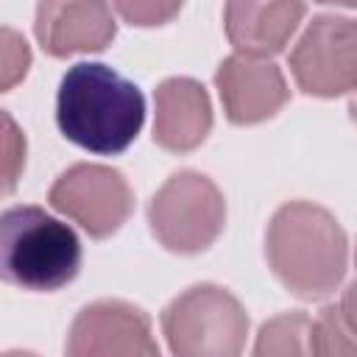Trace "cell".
Returning <instances> with one entry per match:
<instances>
[{"label":"cell","mask_w":357,"mask_h":357,"mask_svg":"<svg viewBox=\"0 0 357 357\" xmlns=\"http://www.w3.org/2000/svg\"><path fill=\"white\" fill-rule=\"evenodd\" d=\"M59 131L78 148L123 153L145 123V98L134 81L100 61L73 64L56 92Z\"/></svg>","instance_id":"1"},{"label":"cell","mask_w":357,"mask_h":357,"mask_svg":"<svg viewBox=\"0 0 357 357\" xmlns=\"http://www.w3.org/2000/svg\"><path fill=\"white\" fill-rule=\"evenodd\" d=\"M265 257L293 296L315 301L343 282L349 243L329 209L312 201H287L268 223Z\"/></svg>","instance_id":"2"},{"label":"cell","mask_w":357,"mask_h":357,"mask_svg":"<svg viewBox=\"0 0 357 357\" xmlns=\"http://www.w3.org/2000/svg\"><path fill=\"white\" fill-rule=\"evenodd\" d=\"M0 268L22 290H59L78 276L81 240L42 206H8L0 220Z\"/></svg>","instance_id":"3"},{"label":"cell","mask_w":357,"mask_h":357,"mask_svg":"<svg viewBox=\"0 0 357 357\" xmlns=\"http://www.w3.org/2000/svg\"><path fill=\"white\" fill-rule=\"evenodd\" d=\"M162 332L173 357H240L248 315L220 284H192L162 310Z\"/></svg>","instance_id":"4"},{"label":"cell","mask_w":357,"mask_h":357,"mask_svg":"<svg viewBox=\"0 0 357 357\" xmlns=\"http://www.w3.org/2000/svg\"><path fill=\"white\" fill-rule=\"evenodd\" d=\"M148 223L167 251H206L226 223L223 192L209 176L178 170L153 192L148 204Z\"/></svg>","instance_id":"5"},{"label":"cell","mask_w":357,"mask_h":357,"mask_svg":"<svg viewBox=\"0 0 357 357\" xmlns=\"http://www.w3.org/2000/svg\"><path fill=\"white\" fill-rule=\"evenodd\" d=\"M290 73L307 95H357V17H312L290 53Z\"/></svg>","instance_id":"6"},{"label":"cell","mask_w":357,"mask_h":357,"mask_svg":"<svg viewBox=\"0 0 357 357\" xmlns=\"http://www.w3.org/2000/svg\"><path fill=\"white\" fill-rule=\"evenodd\" d=\"M47 201L95 240L114 234L134 209V192L126 176L114 167L86 162L67 167L53 181Z\"/></svg>","instance_id":"7"},{"label":"cell","mask_w":357,"mask_h":357,"mask_svg":"<svg viewBox=\"0 0 357 357\" xmlns=\"http://www.w3.org/2000/svg\"><path fill=\"white\" fill-rule=\"evenodd\" d=\"M64 357H162L148 312L123 298H100L73 318Z\"/></svg>","instance_id":"8"},{"label":"cell","mask_w":357,"mask_h":357,"mask_svg":"<svg viewBox=\"0 0 357 357\" xmlns=\"http://www.w3.org/2000/svg\"><path fill=\"white\" fill-rule=\"evenodd\" d=\"M215 86L229 123L254 126L273 117L290 98L282 70L268 59L229 56L215 73Z\"/></svg>","instance_id":"9"},{"label":"cell","mask_w":357,"mask_h":357,"mask_svg":"<svg viewBox=\"0 0 357 357\" xmlns=\"http://www.w3.org/2000/svg\"><path fill=\"white\" fill-rule=\"evenodd\" d=\"M112 11L106 3H39L33 31L50 56L92 53L103 50L117 33Z\"/></svg>","instance_id":"10"},{"label":"cell","mask_w":357,"mask_h":357,"mask_svg":"<svg viewBox=\"0 0 357 357\" xmlns=\"http://www.w3.org/2000/svg\"><path fill=\"white\" fill-rule=\"evenodd\" d=\"M153 139L170 153L195 151L212 128V106L206 89L184 75L167 78L153 92Z\"/></svg>","instance_id":"11"},{"label":"cell","mask_w":357,"mask_h":357,"mask_svg":"<svg viewBox=\"0 0 357 357\" xmlns=\"http://www.w3.org/2000/svg\"><path fill=\"white\" fill-rule=\"evenodd\" d=\"M307 6L301 3H226V36L240 56L268 59L284 50Z\"/></svg>","instance_id":"12"},{"label":"cell","mask_w":357,"mask_h":357,"mask_svg":"<svg viewBox=\"0 0 357 357\" xmlns=\"http://www.w3.org/2000/svg\"><path fill=\"white\" fill-rule=\"evenodd\" d=\"M310 329L312 321L304 312H282L262 324L254 357H312Z\"/></svg>","instance_id":"13"},{"label":"cell","mask_w":357,"mask_h":357,"mask_svg":"<svg viewBox=\"0 0 357 357\" xmlns=\"http://www.w3.org/2000/svg\"><path fill=\"white\" fill-rule=\"evenodd\" d=\"M312 357H357V335L337 307H324L310 329Z\"/></svg>","instance_id":"14"},{"label":"cell","mask_w":357,"mask_h":357,"mask_svg":"<svg viewBox=\"0 0 357 357\" xmlns=\"http://www.w3.org/2000/svg\"><path fill=\"white\" fill-rule=\"evenodd\" d=\"M31 64V53L28 45L20 33H14L11 28H3V50H0V86L11 89Z\"/></svg>","instance_id":"15"},{"label":"cell","mask_w":357,"mask_h":357,"mask_svg":"<svg viewBox=\"0 0 357 357\" xmlns=\"http://www.w3.org/2000/svg\"><path fill=\"white\" fill-rule=\"evenodd\" d=\"M22 165H25V139L17 131L14 120L3 114V192L14 190V181Z\"/></svg>","instance_id":"16"},{"label":"cell","mask_w":357,"mask_h":357,"mask_svg":"<svg viewBox=\"0 0 357 357\" xmlns=\"http://www.w3.org/2000/svg\"><path fill=\"white\" fill-rule=\"evenodd\" d=\"M112 8L131 25H165L181 11L178 3H114Z\"/></svg>","instance_id":"17"},{"label":"cell","mask_w":357,"mask_h":357,"mask_svg":"<svg viewBox=\"0 0 357 357\" xmlns=\"http://www.w3.org/2000/svg\"><path fill=\"white\" fill-rule=\"evenodd\" d=\"M337 310H340V315H343V321L351 326V332L357 335V279L343 290V296H340V304H337Z\"/></svg>","instance_id":"18"},{"label":"cell","mask_w":357,"mask_h":357,"mask_svg":"<svg viewBox=\"0 0 357 357\" xmlns=\"http://www.w3.org/2000/svg\"><path fill=\"white\" fill-rule=\"evenodd\" d=\"M349 114H351V120L357 123V95H351V100H349Z\"/></svg>","instance_id":"19"},{"label":"cell","mask_w":357,"mask_h":357,"mask_svg":"<svg viewBox=\"0 0 357 357\" xmlns=\"http://www.w3.org/2000/svg\"><path fill=\"white\" fill-rule=\"evenodd\" d=\"M3 357H36V354H31V351H6Z\"/></svg>","instance_id":"20"},{"label":"cell","mask_w":357,"mask_h":357,"mask_svg":"<svg viewBox=\"0 0 357 357\" xmlns=\"http://www.w3.org/2000/svg\"><path fill=\"white\" fill-rule=\"evenodd\" d=\"M354 265H357V248H354Z\"/></svg>","instance_id":"21"}]
</instances>
